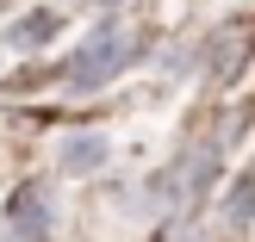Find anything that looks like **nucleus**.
Returning <instances> with one entry per match:
<instances>
[{"instance_id": "39448f33", "label": "nucleus", "mask_w": 255, "mask_h": 242, "mask_svg": "<svg viewBox=\"0 0 255 242\" xmlns=\"http://www.w3.org/2000/svg\"><path fill=\"white\" fill-rule=\"evenodd\" d=\"M106 156H112V143H106V137H87V131L62 137V168H69V174H94Z\"/></svg>"}, {"instance_id": "6e6552de", "label": "nucleus", "mask_w": 255, "mask_h": 242, "mask_svg": "<svg viewBox=\"0 0 255 242\" xmlns=\"http://www.w3.org/2000/svg\"><path fill=\"white\" fill-rule=\"evenodd\" d=\"M156 242H212V236H206V224L193 218V205H187L181 218H168V224H162V236H156Z\"/></svg>"}, {"instance_id": "7ed1b4c3", "label": "nucleus", "mask_w": 255, "mask_h": 242, "mask_svg": "<svg viewBox=\"0 0 255 242\" xmlns=\"http://www.w3.org/2000/svg\"><path fill=\"white\" fill-rule=\"evenodd\" d=\"M249 56H255V19H224L218 31L206 37V56H199V69H206L212 81H237Z\"/></svg>"}, {"instance_id": "0eeeda50", "label": "nucleus", "mask_w": 255, "mask_h": 242, "mask_svg": "<svg viewBox=\"0 0 255 242\" xmlns=\"http://www.w3.org/2000/svg\"><path fill=\"white\" fill-rule=\"evenodd\" d=\"M224 224H231V230H249V224H255V174H243V180L231 186V199H224Z\"/></svg>"}, {"instance_id": "1a4fd4ad", "label": "nucleus", "mask_w": 255, "mask_h": 242, "mask_svg": "<svg viewBox=\"0 0 255 242\" xmlns=\"http://www.w3.org/2000/svg\"><path fill=\"white\" fill-rule=\"evenodd\" d=\"M87 6H100V12H112V6H125V0H87Z\"/></svg>"}, {"instance_id": "f257e3e1", "label": "nucleus", "mask_w": 255, "mask_h": 242, "mask_svg": "<svg viewBox=\"0 0 255 242\" xmlns=\"http://www.w3.org/2000/svg\"><path fill=\"white\" fill-rule=\"evenodd\" d=\"M137 56H143V31H137V25H125V19H112V25H100V31L87 37L69 62H62V81H69L75 93H94V87L119 81Z\"/></svg>"}, {"instance_id": "423d86ee", "label": "nucleus", "mask_w": 255, "mask_h": 242, "mask_svg": "<svg viewBox=\"0 0 255 242\" xmlns=\"http://www.w3.org/2000/svg\"><path fill=\"white\" fill-rule=\"evenodd\" d=\"M56 31H62V12L44 6V12H25V19L6 31V44H12V50H37V44H50Z\"/></svg>"}, {"instance_id": "f03ea898", "label": "nucleus", "mask_w": 255, "mask_h": 242, "mask_svg": "<svg viewBox=\"0 0 255 242\" xmlns=\"http://www.w3.org/2000/svg\"><path fill=\"white\" fill-rule=\"evenodd\" d=\"M218 180V143H187L181 156L168 161V168L149 180V199H174V205H199L206 199V186Z\"/></svg>"}, {"instance_id": "20e7f679", "label": "nucleus", "mask_w": 255, "mask_h": 242, "mask_svg": "<svg viewBox=\"0 0 255 242\" xmlns=\"http://www.w3.org/2000/svg\"><path fill=\"white\" fill-rule=\"evenodd\" d=\"M44 230H50V193L25 180L19 193L6 199V236L12 242H44Z\"/></svg>"}]
</instances>
